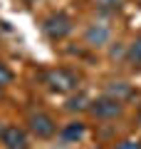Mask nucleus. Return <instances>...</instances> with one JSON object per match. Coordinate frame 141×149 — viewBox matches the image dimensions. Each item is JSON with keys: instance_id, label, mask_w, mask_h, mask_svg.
Listing matches in <instances>:
<instances>
[{"instance_id": "obj_1", "label": "nucleus", "mask_w": 141, "mask_h": 149, "mask_svg": "<svg viewBox=\"0 0 141 149\" xmlns=\"http://www.w3.org/2000/svg\"><path fill=\"white\" fill-rule=\"evenodd\" d=\"M42 80H45V85L50 87L52 92L64 95V92L77 90L79 74L74 72V70H69V67H52V70H47V72L42 74Z\"/></svg>"}, {"instance_id": "obj_10", "label": "nucleus", "mask_w": 141, "mask_h": 149, "mask_svg": "<svg viewBox=\"0 0 141 149\" xmlns=\"http://www.w3.org/2000/svg\"><path fill=\"white\" fill-rule=\"evenodd\" d=\"M94 3H97V8H99L102 13H116L124 5V0H94Z\"/></svg>"}, {"instance_id": "obj_9", "label": "nucleus", "mask_w": 141, "mask_h": 149, "mask_svg": "<svg viewBox=\"0 0 141 149\" xmlns=\"http://www.w3.org/2000/svg\"><path fill=\"white\" fill-rule=\"evenodd\" d=\"M126 60H129L131 67H139L141 70V37H136L134 42L129 45V50H126Z\"/></svg>"}, {"instance_id": "obj_11", "label": "nucleus", "mask_w": 141, "mask_h": 149, "mask_svg": "<svg viewBox=\"0 0 141 149\" xmlns=\"http://www.w3.org/2000/svg\"><path fill=\"white\" fill-rule=\"evenodd\" d=\"M67 109H69V112L89 109V104H87V95H77V97H72V100L67 102Z\"/></svg>"}, {"instance_id": "obj_7", "label": "nucleus", "mask_w": 141, "mask_h": 149, "mask_svg": "<svg viewBox=\"0 0 141 149\" xmlns=\"http://www.w3.org/2000/svg\"><path fill=\"white\" fill-rule=\"evenodd\" d=\"M106 97H114V100H119L121 104H124L126 100L134 97V87H131L129 82H109V87H106Z\"/></svg>"}, {"instance_id": "obj_6", "label": "nucleus", "mask_w": 141, "mask_h": 149, "mask_svg": "<svg viewBox=\"0 0 141 149\" xmlns=\"http://www.w3.org/2000/svg\"><path fill=\"white\" fill-rule=\"evenodd\" d=\"M109 27L106 25H89L87 32H84V40H87V45H94V47H99V45H104L106 40H109Z\"/></svg>"}, {"instance_id": "obj_16", "label": "nucleus", "mask_w": 141, "mask_h": 149, "mask_svg": "<svg viewBox=\"0 0 141 149\" xmlns=\"http://www.w3.org/2000/svg\"><path fill=\"white\" fill-rule=\"evenodd\" d=\"M136 3H139V5H141V0H136Z\"/></svg>"}, {"instance_id": "obj_12", "label": "nucleus", "mask_w": 141, "mask_h": 149, "mask_svg": "<svg viewBox=\"0 0 141 149\" xmlns=\"http://www.w3.org/2000/svg\"><path fill=\"white\" fill-rule=\"evenodd\" d=\"M114 149H141V142L139 139H124V142H119Z\"/></svg>"}, {"instance_id": "obj_3", "label": "nucleus", "mask_w": 141, "mask_h": 149, "mask_svg": "<svg viewBox=\"0 0 141 149\" xmlns=\"http://www.w3.org/2000/svg\"><path fill=\"white\" fill-rule=\"evenodd\" d=\"M121 109H124V104H121L119 100H114V97H99V100L89 102V112H92L97 119H114L121 114Z\"/></svg>"}, {"instance_id": "obj_2", "label": "nucleus", "mask_w": 141, "mask_h": 149, "mask_svg": "<svg viewBox=\"0 0 141 149\" xmlns=\"http://www.w3.org/2000/svg\"><path fill=\"white\" fill-rule=\"evenodd\" d=\"M42 32L52 42H59V40H64L72 32V17L64 15V13H52V15H47L45 22H42Z\"/></svg>"}, {"instance_id": "obj_8", "label": "nucleus", "mask_w": 141, "mask_h": 149, "mask_svg": "<svg viewBox=\"0 0 141 149\" xmlns=\"http://www.w3.org/2000/svg\"><path fill=\"white\" fill-rule=\"evenodd\" d=\"M87 134V124L84 122H69L62 127V139L64 142H79Z\"/></svg>"}, {"instance_id": "obj_4", "label": "nucleus", "mask_w": 141, "mask_h": 149, "mask_svg": "<svg viewBox=\"0 0 141 149\" xmlns=\"http://www.w3.org/2000/svg\"><path fill=\"white\" fill-rule=\"evenodd\" d=\"M27 124H30V132L35 134L37 139H50V137H55V132H57L55 119L50 117V114H45V112L32 114V117L27 119Z\"/></svg>"}, {"instance_id": "obj_14", "label": "nucleus", "mask_w": 141, "mask_h": 149, "mask_svg": "<svg viewBox=\"0 0 141 149\" xmlns=\"http://www.w3.org/2000/svg\"><path fill=\"white\" fill-rule=\"evenodd\" d=\"M136 117H139V124H141V107H139V114H136Z\"/></svg>"}, {"instance_id": "obj_13", "label": "nucleus", "mask_w": 141, "mask_h": 149, "mask_svg": "<svg viewBox=\"0 0 141 149\" xmlns=\"http://www.w3.org/2000/svg\"><path fill=\"white\" fill-rule=\"evenodd\" d=\"M10 80H12V72L8 70V65H3V62H0V87H3V85H8Z\"/></svg>"}, {"instance_id": "obj_15", "label": "nucleus", "mask_w": 141, "mask_h": 149, "mask_svg": "<svg viewBox=\"0 0 141 149\" xmlns=\"http://www.w3.org/2000/svg\"><path fill=\"white\" fill-rule=\"evenodd\" d=\"M0 95H3V87H0Z\"/></svg>"}, {"instance_id": "obj_5", "label": "nucleus", "mask_w": 141, "mask_h": 149, "mask_svg": "<svg viewBox=\"0 0 141 149\" xmlns=\"http://www.w3.org/2000/svg\"><path fill=\"white\" fill-rule=\"evenodd\" d=\"M0 142L5 144V149H27V134H25V129L10 124V127H3Z\"/></svg>"}]
</instances>
